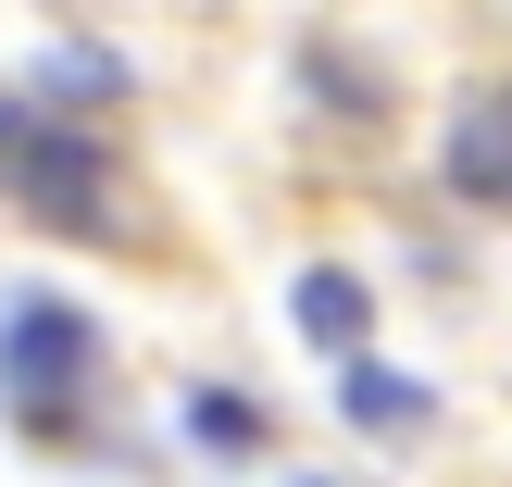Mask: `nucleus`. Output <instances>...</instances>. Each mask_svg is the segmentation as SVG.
Returning a JSON list of instances; mask_svg holds the SVG:
<instances>
[{
  "instance_id": "obj_7",
  "label": "nucleus",
  "mask_w": 512,
  "mask_h": 487,
  "mask_svg": "<svg viewBox=\"0 0 512 487\" xmlns=\"http://www.w3.org/2000/svg\"><path fill=\"white\" fill-rule=\"evenodd\" d=\"M313 487H325V475H313Z\"/></svg>"
},
{
  "instance_id": "obj_4",
  "label": "nucleus",
  "mask_w": 512,
  "mask_h": 487,
  "mask_svg": "<svg viewBox=\"0 0 512 487\" xmlns=\"http://www.w3.org/2000/svg\"><path fill=\"white\" fill-rule=\"evenodd\" d=\"M288 313H300V338L313 350H338V363H363V325H375V300H363V275H338V263H313L288 288Z\"/></svg>"
},
{
  "instance_id": "obj_3",
  "label": "nucleus",
  "mask_w": 512,
  "mask_h": 487,
  "mask_svg": "<svg viewBox=\"0 0 512 487\" xmlns=\"http://www.w3.org/2000/svg\"><path fill=\"white\" fill-rule=\"evenodd\" d=\"M450 188L463 200H512V88H475L463 113H450Z\"/></svg>"
},
{
  "instance_id": "obj_5",
  "label": "nucleus",
  "mask_w": 512,
  "mask_h": 487,
  "mask_svg": "<svg viewBox=\"0 0 512 487\" xmlns=\"http://www.w3.org/2000/svg\"><path fill=\"white\" fill-rule=\"evenodd\" d=\"M350 425H375V438H413L425 413H438V388H425V375H388V363H350Z\"/></svg>"
},
{
  "instance_id": "obj_1",
  "label": "nucleus",
  "mask_w": 512,
  "mask_h": 487,
  "mask_svg": "<svg viewBox=\"0 0 512 487\" xmlns=\"http://www.w3.org/2000/svg\"><path fill=\"white\" fill-rule=\"evenodd\" d=\"M0 163H13L25 213H50L63 238H100V150L75 138V125H50V113H13V100H0Z\"/></svg>"
},
{
  "instance_id": "obj_2",
  "label": "nucleus",
  "mask_w": 512,
  "mask_h": 487,
  "mask_svg": "<svg viewBox=\"0 0 512 487\" xmlns=\"http://www.w3.org/2000/svg\"><path fill=\"white\" fill-rule=\"evenodd\" d=\"M88 363H100V338H88L75 300H13V313H0V375H13L25 400H63Z\"/></svg>"
},
{
  "instance_id": "obj_6",
  "label": "nucleus",
  "mask_w": 512,
  "mask_h": 487,
  "mask_svg": "<svg viewBox=\"0 0 512 487\" xmlns=\"http://www.w3.org/2000/svg\"><path fill=\"white\" fill-rule=\"evenodd\" d=\"M188 438H200V450H250V438H263V413H250L238 388H200V400H188Z\"/></svg>"
}]
</instances>
